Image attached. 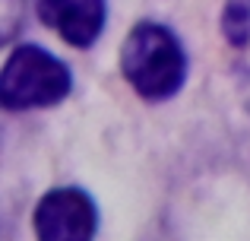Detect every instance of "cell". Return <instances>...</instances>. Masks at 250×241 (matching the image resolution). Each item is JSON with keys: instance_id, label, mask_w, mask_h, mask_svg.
<instances>
[{"instance_id": "1", "label": "cell", "mask_w": 250, "mask_h": 241, "mask_svg": "<svg viewBox=\"0 0 250 241\" xmlns=\"http://www.w3.org/2000/svg\"><path fill=\"white\" fill-rule=\"evenodd\" d=\"M121 73L140 99H174L187 83V54L181 38L162 22H136L121 44Z\"/></svg>"}, {"instance_id": "4", "label": "cell", "mask_w": 250, "mask_h": 241, "mask_svg": "<svg viewBox=\"0 0 250 241\" xmlns=\"http://www.w3.org/2000/svg\"><path fill=\"white\" fill-rule=\"evenodd\" d=\"M38 19L73 48H92L104 32V0H35Z\"/></svg>"}, {"instance_id": "2", "label": "cell", "mask_w": 250, "mask_h": 241, "mask_svg": "<svg viewBox=\"0 0 250 241\" xmlns=\"http://www.w3.org/2000/svg\"><path fill=\"white\" fill-rule=\"evenodd\" d=\"M73 89L67 64L42 44H16L0 73V102L6 111L54 108Z\"/></svg>"}, {"instance_id": "6", "label": "cell", "mask_w": 250, "mask_h": 241, "mask_svg": "<svg viewBox=\"0 0 250 241\" xmlns=\"http://www.w3.org/2000/svg\"><path fill=\"white\" fill-rule=\"evenodd\" d=\"M22 16H25V0H3V38L6 42L16 35V25Z\"/></svg>"}, {"instance_id": "3", "label": "cell", "mask_w": 250, "mask_h": 241, "mask_svg": "<svg viewBox=\"0 0 250 241\" xmlns=\"http://www.w3.org/2000/svg\"><path fill=\"white\" fill-rule=\"evenodd\" d=\"M32 225L42 241H89L98 232V210L80 187H54L38 200Z\"/></svg>"}, {"instance_id": "5", "label": "cell", "mask_w": 250, "mask_h": 241, "mask_svg": "<svg viewBox=\"0 0 250 241\" xmlns=\"http://www.w3.org/2000/svg\"><path fill=\"white\" fill-rule=\"evenodd\" d=\"M222 35L231 48H247L250 44V0H225Z\"/></svg>"}]
</instances>
